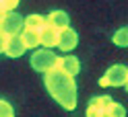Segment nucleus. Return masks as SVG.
<instances>
[{
    "label": "nucleus",
    "mask_w": 128,
    "mask_h": 117,
    "mask_svg": "<svg viewBox=\"0 0 128 117\" xmlns=\"http://www.w3.org/2000/svg\"><path fill=\"white\" fill-rule=\"evenodd\" d=\"M21 41L25 43L27 49H35V47H39V33H37V31L23 29L21 31Z\"/></svg>",
    "instance_id": "nucleus-12"
},
{
    "label": "nucleus",
    "mask_w": 128,
    "mask_h": 117,
    "mask_svg": "<svg viewBox=\"0 0 128 117\" xmlns=\"http://www.w3.org/2000/svg\"><path fill=\"white\" fill-rule=\"evenodd\" d=\"M112 101L108 95H103V97H93L89 101V105H87V117H99L101 113H106L108 109L112 107Z\"/></svg>",
    "instance_id": "nucleus-6"
},
{
    "label": "nucleus",
    "mask_w": 128,
    "mask_h": 117,
    "mask_svg": "<svg viewBox=\"0 0 128 117\" xmlns=\"http://www.w3.org/2000/svg\"><path fill=\"white\" fill-rule=\"evenodd\" d=\"M4 14H6V10L2 8V6H0V23H2V19H4Z\"/></svg>",
    "instance_id": "nucleus-18"
},
{
    "label": "nucleus",
    "mask_w": 128,
    "mask_h": 117,
    "mask_svg": "<svg viewBox=\"0 0 128 117\" xmlns=\"http://www.w3.org/2000/svg\"><path fill=\"white\" fill-rule=\"evenodd\" d=\"M56 39H58V31L50 25H44V29L39 31V45H44L46 49L56 47Z\"/></svg>",
    "instance_id": "nucleus-9"
},
{
    "label": "nucleus",
    "mask_w": 128,
    "mask_h": 117,
    "mask_svg": "<svg viewBox=\"0 0 128 117\" xmlns=\"http://www.w3.org/2000/svg\"><path fill=\"white\" fill-rule=\"evenodd\" d=\"M19 2H21V0H0V6H2L6 12H10V10H14L19 6Z\"/></svg>",
    "instance_id": "nucleus-16"
},
{
    "label": "nucleus",
    "mask_w": 128,
    "mask_h": 117,
    "mask_svg": "<svg viewBox=\"0 0 128 117\" xmlns=\"http://www.w3.org/2000/svg\"><path fill=\"white\" fill-rule=\"evenodd\" d=\"M112 41H114L116 45H120V47H124V45L128 43V41H126V27L118 29L116 33H114V37H112Z\"/></svg>",
    "instance_id": "nucleus-14"
},
{
    "label": "nucleus",
    "mask_w": 128,
    "mask_h": 117,
    "mask_svg": "<svg viewBox=\"0 0 128 117\" xmlns=\"http://www.w3.org/2000/svg\"><path fill=\"white\" fill-rule=\"evenodd\" d=\"M68 14L64 12V10H52L50 14H48V19H46V25H50V27H54L56 31H60V29H64V27H68Z\"/></svg>",
    "instance_id": "nucleus-10"
},
{
    "label": "nucleus",
    "mask_w": 128,
    "mask_h": 117,
    "mask_svg": "<svg viewBox=\"0 0 128 117\" xmlns=\"http://www.w3.org/2000/svg\"><path fill=\"white\" fill-rule=\"evenodd\" d=\"M76 43H78V35H76V31L74 29H70V27H64L58 31V39H56V45L62 49V51H72L76 47Z\"/></svg>",
    "instance_id": "nucleus-5"
},
{
    "label": "nucleus",
    "mask_w": 128,
    "mask_h": 117,
    "mask_svg": "<svg viewBox=\"0 0 128 117\" xmlns=\"http://www.w3.org/2000/svg\"><path fill=\"white\" fill-rule=\"evenodd\" d=\"M0 29H2L8 37L21 35V31H23V17H21L19 12H14V10L6 12L4 19H2V23H0Z\"/></svg>",
    "instance_id": "nucleus-4"
},
{
    "label": "nucleus",
    "mask_w": 128,
    "mask_h": 117,
    "mask_svg": "<svg viewBox=\"0 0 128 117\" xmlns=\"http://www.w3.org/2000/svg\"><path fill=\"white\" fill-rule=\"evenodd\" d=\"M46 25V17L42 14H29V17H23V29H29V31H42Z\"/></svg>",
    "instance_id": "nucleus-11"
},
{
    "label": "nucleus",
    "mask_w": 128,
    "mask_h": 117,
    "mask_svg": "<svg viewBox=\"0 0 128 117\" xmlns=\"http://www.w3.org/2000/svg\"><path fill=\"white\" fill-rule=\"evenodd\" d=\"M46 88L52 95V99L58 105H62L66 111L76 109V84H74V76H68L66 72H62L58 68L48 70L44 76Z\"/></svg>",
    "instance_id": "nucleus-1"
},
{
    "label": "nucleus",
    "mask_w": 128,
    "mask_h": 117,
    "mask_svg": "<svg viewBox=\"0 0 128 117\" xmlns=\"http://www.w3.org/2000/svg\"><path fill=\"white\" fill-rule=\"evenodd\" d=\"M0 117H14V109L8 101L0 99Z\"/></svg>",
    "instance_id": "nucleus-13"
},
{
    "label": "nucleus",
    "mask_w": 128,
    "mask_h": 117,
    "mask_svg": "<svg viewBox=\"0 0 128 117\" xmlns=\"http://www.w3.org/2000/svg\"><path fill=\"white\" fill-rule=\"evenodd\" d=\"M99 117H112V115H110V113H101Z\"/></svg>",
    "instance_id": "nucleus-19"
},
{
    "label": "nucleus",
    "mask_w": 128,
    "mask_h": 117,
    "mask_svg": "<svg viewBox=\"0 0 128 117\" xmlns=\"http://www.w3.org/2000/svg\"><path fill=\"white\" fill-rule=\"evenodd\" d=\"M126 80H128V70L122 64H116L106 70V74L99 78V86L101 88H108V86H126Z\"/></svg>",
    "instance_id": "nucleus-2"
},
{
    "label": "nucleus",
    "mask_w": 128,
    "mask_h": 117,
    "mask_svg": "<svg viewBox=\"0 0 128 117\" xmlns=\"http://www.w3.org/2000/svg\"><path fill=\"white\" fill-rule=\"evenodd\" d=\"M106 113H110L112 117H126V109L122 105H118V103H112V107L108 109Z\"/></svg>",
    "instance_id": "nucleus-15"
},
{
    "label": "nucleus",
    "mask_w": 128,
    "mask_h": 117,
    "mask_svg": "<svg viewBox=\"0 0 128 117\" xmlns=\"http://www.w3.org/2000/svg\"><path fill=\"white\" fill-rule=\"evenodd\" d=\"M56 68L62 70V72H66L68 76H76L81 72V62L74 56H62V58L56 60Z\"/></svg>",
    "instance_id": "nucleus-7"
},
{
    "label": "nucleus",
    "mask_w": 128,
    "mask_h": 117,
    "mask_svg": "<svg viewBox=\"0 0 128 117\" xmlns=\"http://www.w3.org/2000/svg\"><path fill=\"white\" fill-rule=\"evenodd\" d=\"M6 41H8V35L0 29V53H4V47H6Z\"/></svg>",
    "instance_id": "nucleus-17"
},
{
    "label": "nucleus",
    "mask_w": 128,
    "mask_h": 117,
    "mask_svg": "<svg viewBox=\"0 0 128 117\" xmlns=\"http://www.w3.org/2000/svg\"><path fill=\"white\" fill-rule=\"evenodd\" d=\"M56 60H58V56L52 51V49H37L33 56H31V68L37 70V72H48V70L56 68Z\"/></svg>",
    "instance_id": "nucleus-3"
},
{
    "label": "nucleus",
    "mask_w": 128,
    "mask_h": 117,
    "mask_svg": "<svg viewBox=\"0 0 128 117\" xmlns=\"http://www.w3.org/2000/svg\"><path fill=\"white\" fill-rule=\"evenodd\" d=\"M25 43L21 41V35H12L8 37V41H6V47H4V53L8 58H21L23 53H25Z\"/></svg>",
    "instance_id": "nucleus-8"
}]
</instances>
